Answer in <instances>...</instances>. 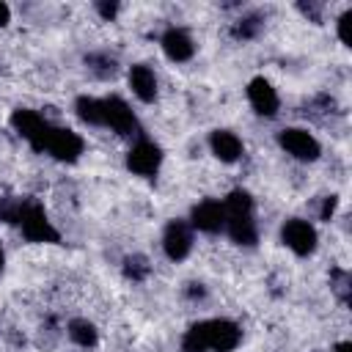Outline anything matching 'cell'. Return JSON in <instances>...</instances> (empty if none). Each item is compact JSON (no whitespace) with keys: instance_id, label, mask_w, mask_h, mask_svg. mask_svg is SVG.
Here are the masks:
<instances>
[{"instance_id":"obj_1","label":"cell","mask_w":352,"mask_h":352,"mask_svg":"<svg viewBox=\"0 0 352 352\" xmlns=\"http://www.w3.org/2000/svg\"><path fill=\"white\" fill-rule=\"evenodd\" d=\"M242 338V330L228 322V319H206V322H195L184 338H182V349L184 352H231Z\"/></svg>"},{"instance_id":"obj_2","label":"cell","mask_w":352,"mask_h":352,"mask_svg":"<svg viewBox=\"0 0 352 352\" xmlns=\"http://www.w3.org/2000/svg\"><path fill=\"white\" fill-rule=\"evenodd\" d=\"M226 209V231L236 245H256V223H253V198L245 190H231L223 201Z\"/></svg>"},{"instance_id":"obj_3","label":"cell","mask_w":352,"mask_h":352,"mask_svg":"<svg viewBox=\"0 0 352 352\" xmlns=\"http://www.w3.org/2000/svg\"><path fill=\"white\" fill-rule=\"evenodd\" d=\"M19 226H22L25 239H30V242H60V234H58L55 226L47 220L44 206L36 204V201H25V204H22Z\"/></svg>"},{"instance_id":"obj_4","label":"cell","mask_w":352,"mask_h":352,"mask_svg":"<svg viewBox=\"0 0 352 352\" xmlns=\"http://www.w3.org/2000/svg\"><path fill=\"white\" fill-rule=\"evenodd\" d=\"M11 126L36 148V151H44L47 148V138L52 132V126L36 113V110H28V107H19L11 113Z\"/></svg>"},{"instance_id":"obj_5","label":"cell","mask_w":352,"mask_h":352,"mask_svg":"<svg viewBox=\"0 0 352 352\" xmlns=\"http://www.w3.org/2000/svg\"><path fill=\"white\" fill-rule=\"evenodd\" d=\"M280 239H283V245H286L289 250H294L297 256H308V253H314V248H316V231H314V226H311L308 220H300V217H292V220L283 223Z\"/></svg>"},{"instance_id":"obj_6","label":"cell","mask_w":352,"mask_h":352,"mask_svg":"<svg viewBox=\"0 0 352 352\" xmlns=\"http://www.w3.org/2000/svg\"><path fill=\"white\" fill-rule=\"evenodd\" d=\"M102 118L104 124L102 126H110L113 132L118 135H132L138 132V118L135 113L129 110V104L118 96H110V99H102Z\"/></svg>"},{"instance_id":"obj_7","label":"cell","mask_w":352,"mask_h":352,"mask_svg":"<svg viewBox=\"0 0 352 352\" xmlns=\"http://www.w3.org/2000/svg\"><path fill=\"white\" fill-rule=\"evenodd\" d=\"M278 143L292 154V157H297V160H302V162H314L316 157H319V143H316V138L311 135V132H305V129H300V126H289V129H283L280 135H278Z\"/></svg>"},{"instance_id":"obj_8","label":"cell","mask_w":352,"mask_h":352,"mask_svg":"<svg viewBox=\"0 0 352 352\" xmlns=\"http://www.w3.org/2000/svg\"><path fill=\"white\" fill-rule=\"evenodd\" d=\"M160 162H162V151L157 143L151 140H140L129 148L126 154V168L138 176H154L160 170Z\"/></svg>"},{"instance_id":"obj_9","label":"cell","mask_w":352,"mask_h":352,"mask_svg":"<svg viewBox=\"0 0 352 352\" xmlns=\"http://www.w3.org/2000/svg\"><path fill=\"white\" fill-rule=\"evenodd\" d=\"M162 250L170 261H182L190 256L192 250V234H190V226L182 223V220H170L165 226V234H162Z\"/></svg>"},{"instance_id":"obj_10","label":"cell","mask_w":352,"mask_h":352,"mask_svg":"<svg viewBox=\"0 0 352 352\" xmlns=\"http://www.w3.org/2000/svg\"><path fill=\"white\" fill-rule=\"evenodd\" d=\"M47 151L60 162H74L82 154V138L77 132H72V129L52 126V132L47 138Z\"/></svg>"},{"instance_id":"obj_11","label":"cell","mask_w":352,"mask_h":352,"mask_svg":"<svg viewBox=\"0 0 352 352\" xmlns=\"http://www.w3.org/2000/svg\"><path fill=\"white\" fill-rule=\"evenodd\" d=\"M190 223H192L198 231L214 234V231H220V228L226 226V209H223L220 201L206 198V201H201V204L192 206V212H190Z\"/></svg>"},{"instance_id":"obj_12","label":"cell","mask_w":352,"mask_h":352,"mask_svg":"<svg viewBox=\"0 0 352 352\" xmlns=\"http://www.w3.org/2000/svg\"><path fill=\"white\" fill-rule=\"evenodd\" d=\"M248 99H250V104H253V110H256L258 116L272 118V116L278 113V94H275V88H272L264 77H253V80H250V85H248Z\"/></svg>"},{"instance_id":"obj_13","label":"cell","mask_w":352,"mask_h":352,"mask_svg":"<svg viewBox=\"0 0 352 352\" xmlns=\"http://www.w3.org/2000/svg\"><path fill=\"white\" fill-rule=\"evenodd\" d=\"M162 50H165V55H168L170 60L182 63V60H190V58H192L195 44H192V38H190L184 30L168 28V30L162 33Z\"/></svg>"},{"instance_id":"obj_14","label":"cell","mask_w":352,"mask_h":352,"mask_svg":"<svg viewBox=\"0 0 352 352\" xmlns=\"http://www.w3.org/2000/svg\"><path fill=\"white\" fill-rule=\"evenodd\" d=\"M209 146L220 162H236L242 157V140L228 129H214L209 135Z\"/></svg>"},{"instance_id":"obj_15","label":"cell","mask_w":352,"mask_h":352,"mask_svg":"<svg viewBox=\"0 0 352 352\" xmlns=\"http://www.w3.org/2000/svg\"><path fill=\"white\" fill-rule=\"evenodd\" d=\"M129 85H132V91H135V96L140 102H154V96H157V77H154V72L148 66H143V63L132 66L129 69Z\"/></svg>"},{"instance_id":"obj_16","label":"cell","mask_w":352,"mask_h":352,"mask_svg":"<svg viewBox=\"0 0 352 352\" xmlns=\"http://www.w3.org/2000/svg\"><path fill=\"white\" fill-rule=\"evenodd\" d=\"M74 110H77V118L91 124V126H102L104 118H102V99H94V96H80L74 102Z\"/></svg>"},{"instance_id":"obj_17","label":"cell","mask_w":352,"mask_h":352,"mask_svg":"<svg viewBox=\"0 0 352 352\" xmlns=\"http://www.w3.org/2000/svg\"><path fill=\"white\" fill-rule=\"evenodd\" d=\"M69 336L80 346H94L99 341V333H96V327L88 319H72L69 322Z\"/></svg>"},{"instance_id":"obj_18","label":"cell","mask_w":352,"mask_h":352,"mask_svg":"<svg viewBox=\"0 0 352 352\" xmlns=\"http://www.w3.org/2000/svg\"><path fill=\"white\" fill-rule=\"evenodd\" d=\"M124 272H126V278H132V280H143V278L148 275V264H146L143 256H126V258H124Z\"/></svg>"},{"instance_id":"obj_19","label":"cell","mask_w":352,"mask_h":352,"mask_svg":"<svg viewBox=\"0 0 352 352\" xmlns=\"http://www.w3.org/2000/svg\"><path fill=\"white\" fill-rule=\"evenodd\" d=\"M330 280H333V292L341 297V302H349V275L344 270H333Z\"/></svg>"},{"instance_id":"obj_20","label":"cell","mask_w":352,"mask_h":352,"mask_svg":"<svg viewBox=\"0 0 352 352\" xmlns=\"http://www.w3.org/2000/svg\"><path fill=\"white\" fill-rule=\"evenodd\" d=\"M85 63L96 72V74H102V77H107V74H113L116 72V60L113 58H99V55H91V58H85Z\"/></svg>"},{"instance_id":"obj_21","label":"cell","mask_w":352,"mask_h":352,"mask_svg":"<svg viewBox=\"0 0 352 352\" xmlns=\"http://www.w3.org/2000/svg\"><path fill=\"white\" fill-rule=\"evenodd\" d=\"M256 30H258L256 16H248V19H242V22L234 28V36H236V38H250V36H256Z\"/></svg>"},{"instance_id":"obj_22","label":"cell","mask_w":352,"mask_h":352,"mask_svg":"<svg viewBox=\"0 0 352 352\" xmlns=\"http://www.w3.org/2000/svg\"><path fill=\"white\" fill-rule=\"evenodd\" d=\"M349 25H352V8L349 11H344L341 14V19H338V36H341V41L349 47L352 44V38H349Z\"/></svg>"},{"instance_id":"obj_23","label":"cell","mask_w":352,"mask_h":352,"mask_svg":"<svg viewBox=\"0 0 352 352\" xmlns=\"http://www.w3.org/2000/svg\"><path fill=\"white\" fill-rule=\"evenodd\" d=\"M336 206H338V198H336V195H327V198H324V204H322L319 217H322V220H330V217H333V212H336Z\"/></svg>"},{"instance_id":"obj_24","label":"cell","mask_w":352,"mask_h":352,"mask_svg":"<svg viewBox=\"0 0 352 352\" xmlns=\"http://www.w3.org/2000/svg\"><path fill=\"white\" fill-rule=\"evenodd\" d=\"M96 8H99V14H102L104 19H113V16H116V11H118V6H116V3H96Z\"/></svg>"},{"instance_id":"obj_25","label":"cell","mask_w":352,"mask_h":352,"mask_svg":"<svg viewBox=\"0 0 352 352\" xmlns=\"http://www.w3.org/2000/svg\"><path fill=\"white\" fill-rule=\"evenodd\" d=\"M8 19H11V8H8L6 3H0V28L8 25Z\"/></svg>"},{"instance_id":"obj_26","label":"cell","mask_w":352,"mask_h":352,"mask_svg":"<svg viewBox=\"0 0 352 352\" xmlns=\"http://www.w3.org/2000/svg\"><path fill=\"white\" fill-rule=\"evenodd\" d=\"M336 352H352V344H349V341H341V344L336 346Z\"/></svg>"},{"instance_id":"obj_27","label":"cell","mask_w":352,"mask_h":352,"mask_svg":"<svg viewBox=\"0 0 352 352\" xmlns=\"http://www.w3.org/2000/svg\"><path fill=\"white\" fill-rule=\"evenodd\" d=\"M0 270H3V250H0Z\"/></svg>"}]
</instances>
